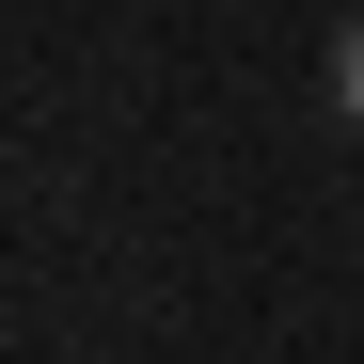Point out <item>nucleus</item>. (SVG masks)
Here are the masks:
<instances>
[{"mask_svg": "<svg viewBox=\"0 0 364 364\" xmlns=\"http://www.w3.org/2000/svg\"><path fill=\"white\" fill-rule=\"evenodd\" d=\"M333 111H348V127H364V16L333 32Z\"/></svg>", "mask_w": 364, "mask_h": 364, "instance_id": "obj_1", "label": "nucleus"}]
</instances>
